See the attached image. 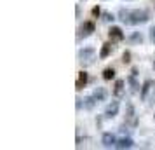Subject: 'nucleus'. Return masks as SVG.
<instances>
[{
	"label": "nucleus",
	"mask_w": 155,
	"mask_h": 150,
	"mask_svg": "<svg viewBox=\"0 0 155 150\" xmlns=\"http://www.w3.org/2000/svg\"><path fill=\"white\" fill-rule=\"evenodd\" d=\"M133 147H134V140L131 136H122V138H119L117 143H115V148H119V150L133 148Z\"/></svg>",
	"instance_id": "nucleus-7"
},
{
	"label": "nucleus",
	"mask_w": 155,
	"mask_h": 150,
	"mask_svg": "<svg viewBox=\"0 0 155 150\" xmlns=\"http://www.w3.org/2000/svg\"><path fill=\"white\" fill-rule=\"evenodd\" d=\"M124 122H126L127 126H133V128L138 126L136 110H134V105L131 103V101H127V103H126V115H124Z\"/></svg>",
	"instance_id": "nucleus-4"
},
{
	"label": "nucleus",
	"mask_w": 155,
	"mask_h": 150,
	"mask_svg": "<svg viewBox=\"0 0 155 150\" xmlns=\"http://www.w3.org/2000/svg\"><path fill=\"white\" fill-rule=\"evenodd\" d=\"M119 131H120V135H122V136H129V129H127V124H126V122L120 126Z\"/></svg>",
	"instance_id": "nucleus-23"
},
{
	"label": "nucleus",
	"mask_w": 155,
	"mask_h": 150,
	"mask_svg": "<svg viewBox=\"0 0 155 150\" xmlns=\"http://www.w3.org/2000/svg\"><path fill=\"white\" fill-rule=\"evenodd\" d=\"M153 72H155V59H153Z\"/></svg>",
	"instance_id": "nucleus-26"
},
{
	"label": "nucleus",
	"mask_w": 155,
	"mask_h": 150,
	"mask_svg": "<svg viewBox=\"0 0 155 150\" xmlns=\"http://www.w3.org/2000/svg\"><path fill=\"white\" fill-rule=\"evenodd\" d=\"M115 68H112V66H108V68H105L103 70V79L105 80H112V79H115Z\"/></svg>",
	"instance_id": "nucleus-18"
},
{
	"label": "nucleus",
	"mask_w": 155,
	"mask_h": 150,
	"mask_svg": "<svg viewBox=\"0 0 155 150\" xmlns=\"http://www.w3.org/2000/svg\"><path fill=\"white\" fill-rule=\"evenodd\" d=\"M91 14H92V18H99V16H101V9H99V5H94V7L91 9Z\"/></svg>",
	"instance_id": "nucleus-22"
},
{
	"label": "nucleus",
	"mask_w": 155,
	"mask_h": 150,
	"mask_svg": "<svg viewBox=\"0 0 155 150\" xmlns=\"http://www.w3.org/2000/svg\"><path fill=\"white\" fill-rule=\"evenodd\" d=\"M77 58H78V63L82 65V66H91V65L96 63V49L94 47H82V49H78L77 52Z\"/></svg>",
	"instance_id": "nucleus-1"
},
{
	"label": "nucleus",
	"mask_w": 155,
	"mask_h": 150,
	"mask_svg": "<svg viewBox=\"0 0 155 150\" xmlns=\"http://www.w3.org/2000/svg\"><path fill=\"white\" fill-rule=\"evenodd\" d=\"M124 2H129V0H124Z\"/></svg>",
	"instance_id": "nucleus-27"
},
{
	"label": "nucleus",
	"mask_w": 155,
	"mask_h": 150,
	"mask_svg": "<svg viewBox=\"0 0 155 150\" xmlns=\"http://www.w3.org/2000/svg\"><path fill=\"white\" fill-rule=\"evenodd\" d=\"M150 89H152V80L145 79V80H143V84H141V89H140V100L141 101H147Z\"/></svg>",
	"instance_id": "nucleus-13"
},
{
	"label": "nucleus",
	"mask_w": 155,
	"mask_h": 150,
	"mask_svg": "<svg viewBox=\"0 0 155 150\" xmlns=\"http://www.w3.org/2000/svg\"><path fill=\"white\" fill-rule=\"evenodd\" d=\"M87 82H89V75H87V72L85 70L78 72V77H77V80H75V89H77V91H82V89L87 86Z\"/></svg>",
	"instance_id": "nucleus-9"
},
{
	"label": "nucleus",
	"mask_w": 155,
	"mask_h": 150,
	"mask_svg": "<svg viewBox=\"0 0 155 150\" xmlns=\"http://www.w3.org/2000/svg\"><path fill=\"white\" fill-rule=\"evenodd\" d=\"M115 143H117V136L113 135V133H103V136H101V145L105 147V148H112V147H115Z\"/></svg>",
	"instance_id": "nucleus-8"
},
{
	"label": "nucleus",
	"mask_w": 155,
	"mask_h": 150,
	"mask_svg": "<svg viewBox=\"0 0 155 150\" xmlns=\"http://www.w3.org/2000/svg\"><path fill=\"white\" fill-rule=\"evenodd\" d=\"M92 94H94V98L98 100V103H99V101H105L106 98H108V93H106V89H105V87H101V86L94 87Z\"/></svg>",
	"instance_id": "nucleus-15"
},
{
	"label": "nucleus",
	"mask_w": 155,
	"mask_h": 150,
	"mask_svg": "<svg viewBox=\"0 0 155 150\" xmlns=\"http://www.w3.org/2000/svg\"><path fill=\"white\" fill-rule=\"evenodd\" d=\"M101 19H103L105 23H113V21H115V16H113L112 12L105 11V12H101Z\"/></svg>",
	"instance_id": "nucleus-19"
},
{
	"label": "nucleus",
	"mask_w": 155,
	"mask_h": 150,
	"mask_svg": "<svg viewBox=\"0 0 155 150\" xmlns=\"http://www.w3.org/2000/svg\"><path fill=\"white\" fill-rule=\"evenodd\" d=\"M129 14H131V9H126V7L119 9V19L124 25H129Z\"/></svg>",
	"instance_id": "nucleus-17"
},
{
	"label": "nucleus",
	"mask_w": 155,
	"mask_h": 150,
	"mask_svg": "<svg viewBox=\"0 0 155 150\" xmlns=\"http://www.w3.org/2000/svg\"><path fill=\"white\" fill-rule=\"evenodd\" d=\"M153 117H155V115H153Z\"/></svg>",
	"instance_id": "nucleus-28"
},
{
	"label": "nucleus",
	"mask_w": 155,
	"mask_h": 150,
	"mask_svg": "<svg viewBox=\"0 0 155 150\" xmlns=\"http://www.w3.org/2000/svg\"><path fill=\"white\" fill-rule=\"evenodd\" d=\"M96 32V23L92 21V19H87L80 25V28H78V38H87V37H91L92 33Z\"/></svg>",
	"instance_id": "nucleus-3"
},
{
	"label": "nucleus",
	"mask_w": 155,
	"mask_h": 150,
	"mask_svg": "<svg viewBox=\"0 0 155 150\" xmlns=\"http://www.w3.org/2000/svg\"><path fill=\"white\" fill-rule=\"evenodd\" d=\"M96 105H98V100L94 98V94H89V96H85L84 98V108L85 110H94L96 108Z\"/></svg>",
	"instance_id": "nucleus-14"
},
{
	"label": "nucleus",
	"mask_w": 155,
	"mask_h": 150,
	"mask_svg": "<svg viewBox=\"0 0 155 150\" xmlns=\"http://www.w3.org/2000/svg\"><path fill=\"white\" fill-rule=\"evenodd\" d=\"M148 19H150V14H148L147 9H131V14H129V25L131 26L143 25Z\"/></svg>",
	"instance_id": "nucleus-2"
},
{
	"label": "nucleus",
	"mask_w": 155,
	"mask_h": 150,
	"mask_svg": "<svg viewBox=\"0 0 155 150\" xmlns=\"http://www.w3.org/2000/svg\"><path fill=\"white\" fill-rule=\"evenodd\" d=\"M124 91H126V80L117 79L115 84H113V96H115V98H122V96H124Z\"/></svg>",
	"instance_id": "nucleus-12"
},
{
	"label": "nucleus",
	"mask_w": 155,
	"mask_h": 150,
	"mask_svg": "<svg viewBox=\"0 0 155 150\" xmlns=\"http://www.w3.org/2000/svg\"><path fill=\"white\" fill-rule=\"evenodd\" d=\"M127 40H129V44L140 45V44L145 42V37H143V33H141V32H133V33H131V37H129Z\"/></svg>",
	"instance_id": "nucleus-16"
},
{
	"label": "nucleus",
	"mask_w": 155,
	"mask_h": 150,
	"mask_svg": "<svg viewBox=\"0 0 155 150\" xmlns=\"http://www.w3.org/2000/svg\"><path fill=\"white\" fill-rule=\"evenodd\" d=\"M75 16H77V19L80 18V16H82V11H80V4H77V5H75Z\"/></svg>",
	"instance_id": "nucleus-25"
},
{
	"label": "nucleus",
	"mask_w": 155,
	"mask_h": 150,
	"mask_svg": "<svg viewBox=\"0 0 155 150\" xmlns=\"http://www.w3.org/2000/svg\"><path fill=\"white\" fill-rule=\"evenodd\" d=\"M122 63H124V65L131 63V52H129V51H126V52L122 54Z\"/></svg>",
	"instance_id": "nucleus-21"
},
{
	"label": "nucleus",
	"mask_w": 155,
	"mask_h": 150,
	"mask_svg": "<svg viewBox=\"0 0 155 150\" xmlns=\"http://www.w3.org/2000/svg\"><path fill=\"white\" fill-rule=\"evenodd\" d=\"M119 110H120V101H119V98H115V100H112L105 107L103 117H105V119H113V117L119 115Z\"/></svg>",
	"instance_id": "nucleus-5"
},
{
	"label": "nucleus",
	"mask_w": 155,
	"mask_h": 150,
	"mask_svg": "<svg viewBox=\"0 0 155 150\" xmlns=\"http://www.w3.org/2000/svg\"><path fill=\"white\" fill-rule=\"evenodd\" d=\"M113 44H115V42L108 40V42H105L103 45H101V51H99V59H106V58L112 54L113 49H115V45H113Z\"/></svg>",
	"instance_id": "nucleus-11"
},
{
	"label": "nucleus",
	"mask_w": 155,
	"mask_h": 150,
	"mask_svg": "<svg viewBox=\"0 0 155 150\" xmlns=\"http://www.w3.org/2000/svg\"><path fill=\"white\" fill-rule=\"evenodd\" d=\"M148 35H150V42L155 45V23L150 26V30H148Z\"/></svg>",
	"instance_id": "nucleus-20"
},
{
	"label": "nucleus",
	"mask_w": 155,
	"mask_h": 150,
	"mask_svg": "<svg viewBox=\"0 0 155 150\" xmlns=\"http://www.w3.org/2000/svg\"><path fill=\"white\" fill-rule=\"evenodd\" d=\"M136 77H138L136 73H131V75L127 77V84H129V93H131V94L140 93V89H141L140 82H138V79H136Z\"/></svg>",
	"instance_id": "nucleus-10"
},
{
	"label": "nucleus",
	"mask_w": 155,
	"mask_h": 150,
	"mask_svg": "<svg viewBox=\"0 0 155 150\" xmlns=\"http://www.w3.org/2000/svg\"><path fill=\"white\" fill-rule=\"evenodd\" d=\"M108 38L112 42L117 44V42H122L126 38V35H124V32H122L120 26H110V30H108Z\"/></svg>",
	"instance_id": "nucleus-6"
},
{
	"label": "nucleus",
	"mask_w": 155,
	"mask_h": 150,
	"mask_svg": "<svg viewBox=\"0 0 155 150\" xmlns=\"http://www.w3.org/2000/svg\"><path fill=\"white\" fill-rule=\"evenodd\" d=\"M82 105H84V100H82V98H75V108H77V112L78 110H82Z\"/></svg>",
	"instance_id": "nucleus-24"
}]
</instances>
